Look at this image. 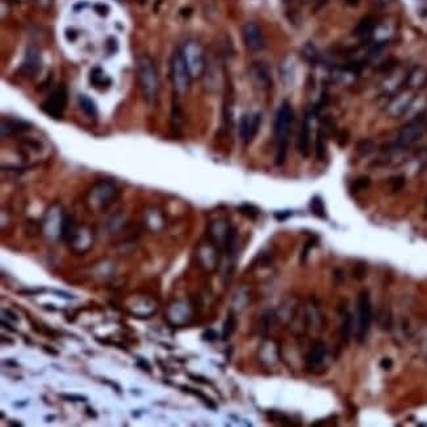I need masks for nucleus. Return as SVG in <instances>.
Masks as SVG:
<instances>
[{
	"label": "nucleus",
	"instance_id": "1",
	"mask_svg": "<svg viewBox=\"0 0 427 427\" xmlns=\"http://www.w3.org/2000/svg\"><path fill=\"white\" fill-rule=\"evenodd\" d=\"M293 108L288 101L280 104L276 111L275 121H274V136L276 140V166H281L285 162L288 152V141L291 134L292 124H293Z\"/></svg>",
	"mask_w": 427,
	"mask_h": 427
},
{
	"label": "nucleus",
	"instance_id": "2",
	"mask_svg": "<svg viewBox=\"0 0 427 427\" xmlns=\"http://www.w3.org/2000/svg\"><path fill=\"white\" fill-rule=\"evenodd\" d=\"M137 78L140 82L145 99L149 104L155 103L159 92V79L155 64L148 56H142L137 61Z\"/></svg>",
	"mask_w": 427,
	"mask_h": 427
},
{
	"label": "nucleus",
	"instance_id": "3",
	"mask_svg": "<svg viewBox=\"0 0 427 427\" xmlns=\"http://www.w3.org/2000/svg\"><path fill=\"white\" fill-rule=\"evenodd\" d=\"M192 78H200L207 70V58L203 46L195 40L187 41L180 49Z\"/></svg>",
	"mask_w": 427,
	"mask_h": 427
},
{
	"label": "nucleus",
	"instance_id": "4",
	"mask_svg": "<svg viewBox=\"0 0 427 427\" xmlns=\"http://www.w3.org/2000/svg\"><path fill=\"white\" fill-rule=\"evenodd\" d=\"M171 79L178 95H185L189 91L192 76L180 50L174 54L171 60Z\"/></svg>",
	"mask_w": 427,
	"mask_h": 427
},
{
	"label": "nucleus",
	"instance_id": "5",
	"mask_svg": "<svg viewBox=\"0 0 427 427\" xmlns=\"http://www.w3.org/2000/svg\"><path fill=\"white\" fill-rule=\"evenodd\" d=\"M372 318V306L371 300L368 292H362L358 297V305H356V336L359 342H363L369 330Z\"/></svg>",
	"mask_w": 427,
	"mask_h": 427
},
{
	"label": "nucleus",
	"instance_id": "6",
	"mask_svg": "<svg viewBox=\"0 0 427 427\" xmlns=\"http://www.w3.org/2000/svg\"><path fill=\"white\" fill-rule=\"evenodd\" d=\"M414 91L411 90H399L398 92H396L395 95H392V99L388 101L387 107H385V112L389 117L393 119H399V117L405 116L409 105L414 99Z\"/></svg>",
	"mask_w": 427,
	"mask_h": 427
},
{
	"label": "nucleus",
	"instance_id": "7",
	"mask_svg": "<svg viewBox=\"0 0 427 427\" xmlns=\"http://www.w3.org/2000/svg\"><path fill=\"white\" fill-rule=\"evenodd\" d=\"M67 104V91L66 87L60 86L57 87L53 93L45 100V103L41 105V108L46 115L53 119H60L63 115V111Z\"/></svg>",
	"mask_w": 427,
	"mask_h": 427
},
{
	"label": "nucleus",
	"instance_id": "8",
	"mask_svg": "<svg viewBox=\"0 0 427 427\" xmlns=\"http://www.w3.org/2000/svg\"><path fill=\"white\" fill-rule=\"evenodd\" d=\"M423 132V116L415 117L409 120L407 124H405L401 128L397 137V145L399 148H407L414 142L419 140Z\"/></svg>",
	"mask_w": 427,
	"mask_h": 427
},
{
	"label": "nucleus",
	"instance_id": "9",
	"mask_svg": "<svg viewBox=\"0 0 427 427\" xmlns=\"http://www.w3.org/2000/svg\"><path fill=\"white\" fill-rule=\"evenodd\" d=\"M260 122H262V115L259 112L244 113V116L241 117L238 133H240V138L244 144H248L255 138L259 132Z\"/></svg>",
	"mask_w": 427,
	"mask_h": 427
},
{
	"label": "nucleus",
	"instance_id": "10",
	"mask_svg": "<svg viewBox=\"0 0 427 427\" xmlns=\"http://www.w3.org/2000/svg\"><path fill=\"white\" fill-rule=\"evenodd\" d=\"M242 36H244V42L246 48L250 52H260L266 46V40H264L262 29L254 23H248L242 29Z\"/></svg>",
	"mask_w": 427,
	"mask_h": 427
},
{
	"label": "nucleus",
	"instance_id": "11",
	"mask_svg": "<svg viewBox=\"0 0 427 427\" xmlns=\"http://www.w3.org/2000/svg\"><path fill=\"white\" fill-rule=\"evenodd\" d=\"M427 86V68L423 66H414L406 74L405 88L411 91H418Z\"/></svg>",
	"mask_w": 427,
	"mask_h": 427
},
{
	"label": "nucleus",
	"instance_id": "12",
	"mask_svg": "<svg viewBox=\"0 0 427 427\" xmlns=\"http://www.w3.org/2000/svg\"><path fill=\"white\" fill-rule=\"evenodd\" d=\"M250 75H251V82L258 90L267 91L271 88V75H270L268 68L263 63L252 64L251 68H250Z\"/></svg>",
	"mask_w": 427,
	"mask_h": 427
},
{
	"label": "nucleus",
	"instance_id": "13",
	"mask_svg": "<svg viewBox=\"0 0 427 427\" xmlns=\"http://www.w3.org/2000/svg\"><path fill=\"white\" fill-rule=\"evenodd\" d=\"M405 78H406V75L403 76L399 72H391L381 83V93L395 95L396 92L401 90L402 86H405Z\"/></svg>",
	"mask_w": 427,
	"mask_h": 427
},
{
	"label": "nucleus",
	"instance_id": "14",
	"mask_svg": "<svg viewBox=\"0 0 427 427\" xmlns=\"http://www.w3.org/2000/svg\"><path fill=\"white\" fill-rule=\"evenodd\" d=\"M297 149L303 156L309 155L310 152V125H309V117H305L300 128L299 137H297Z\"/></svg>",
	"mask_w": 427,
	"mask_h": 427
},
{
	"label": "nucleus",
	"instance_id": "15",
	"mask_svg": "<svg viewBox=\"0 0 427 427\" xmlns=\"http://www.w3.org/2000/svg\"><path fill=\"white\" fill-rule=\"evenodd\" d=\"M325 355H326V346L322 342H318L313 346L310 352L307 354L306 358V366L310 371H315L317 368L322 366L325 360Z\"/></svg>",
	"mask_w": 427,
	"mask_h": 427
},
{
	"label": "nucleus",
	"instance_id": "16",
	"mask_svg": "<svg viewBox=\"0 0 427 427\" xmlns=\"http://www.w3.org/2000/svg\"><path fill=\"white\" fill-rule=\"evenodd\" d=\"M427 107V96L425 95H415L413 101L409 105L405 116H409V119H415V117L423 116V112Z\"/></svg>",
	"mask_w": 427,
	"mask_h": 427
},
{
	"label": "nucleus",
	"instance_id": "17",
	"mask_svg": "<svg viewBox=\"0 0 427 427\" xmlns=\"http://www.w3.org/2000/svg\"><path fill=\"white\" fill-rule=\"evenodd\" d=\"M90 83L97 90H107L112 84V80L101 68L95 67L90 72Z\"/></svg>",
	"mask_w": 427,
	"mask_h": 427
},
{
	"label": "nucleus",
	"instance_id": "18",
	"mask_svg": "<svg viewBox=\"0 0 427 427\" xmlns=\"http://www.w3.org/2000/svg\"><path fill=\"white\" fill-rule=\"evenodd\" d=\"M93 193H95L96 199L99 200V203L103 205V204L108 203V201H111V200L115 197L116 191H115V187H113L112 184L103 183L99 184V185L95 188Z\"/></svg>",
	"mask_w": 427,
	"mask_h": 427
},
{
	"label": "nucleus",
	"instance_id": "19",
	"mask_svg": "<svg viewBox=\"0 0 427 427\" xmlns=\"http://www.w3.org/2000/svg\"><path fill=\"white\" fill-rule=\"evenodd\" d=\"M376 30V21L372 17H364L358 23L355 28V34L359 37H369Z\"/></svg>",
	"mask_w": 427,
	"mask_h": 427
},
{
	"label": "nucleus",
	"instance_id": "20",
	"mask_svg": "<svg viewBox=\"0 0 427 427\" xmlns=\"http://www.w3.org/2000/svg\"><path fill=\"white\" fill-rule=\"evenodd\" d=\"M38 68H40V58H38L36 53L29 52L28 54H27L24 64H23V70H24L28 75H32V74L37 72Z\"/></svg>",
	"mask_w": 427,
	"mask_h": 427
},
{
	"label": "nucleus",
	"instance_id": "21",
	"mask_svg": "<svg viewBox=\"0 0 427 427\" xmlns=\"http://www.w3.org/2000/svg\"><path fill=\"white\" fill-rule=\"evenodd\" d=\"M325 133L319 129L317 133V138H315L314 144V152L315 158L318 160H324L325 155H326V141H325Z\"/></svg>",
	"mask_w": 427,
	"mask_h": 427
},
{
	"label": "nucleus",
	"instance_id": "22",
	"mask_svg": "<svg viewBox=\"0 0 427 427\" xmlns=\"http://www.w3.org/2000/svg\"><path fill=\"white\" fill-rule=\"evenodd\" d=\"M79 105L80 108H82V111H83L87 116L90 117H95L96 116V112H97V108H96L95 103H93V100L90 99V97H87V96H79Z\"/></svg>",
	"mask_w": 427,
	"mask_h": 427
},
{
	"label": "nucleus",
	"instance_id": "23",
	"mask_svg": "<svg viewBox=\"0 0 427 427\" xmlns=\"http://www.w3.org/2000/svg\"><path fill=\"white\" fill-rule=\"evenodd\" d=\"M303 56L306 60V62L311 64H315L319 62V53L313 44H306L304 46Z\"/></svg>",
	"mask_w": 427,
	"mask_h": 427
},
{
	"label": "nucleus",
	"instance_id": "24",
	"mask_svg": "<svg viewBox=\"0 0 427 427\" xmlns=\"http://www.w3.org/2000/svg\"><path fill=\"white\" fill-rule=\"evenodd\" d=\"M310 211L314 216L319 218H326V212H325V204L319 196H314L310 201Z\"/></svg>",
	"mask_w": 427,
	"mask_h": 427
},
{
	"label": "nucleus",
	"instance_id": "25",
	"mask_svg": "<svg viewBox=\"0 0 427 427\" xmlns=\"http://www.w3.org/2000/svg\"><path fill=\"white\" fill-rule=\"evenodd\" d=\"M236 326H237L236 315L233 314V313H229L228 318H226V321H225L224 324V329H222V339L228 340L229 338H230V336L234 333V330H236Z\"/></svg>",
	"mask_w": 427,
	"mask_h": 427
},
{
	"label": "nucleus",
	"instance_id": "26",
	"mask_svg": "<svg viewBox=\"0 0 427 427\" xmlns=\"http://www.w3.org/2000/svg\"><path fill=\"white\" fill-rule=\"evenodd\" d=\"M352 332H354V319H352V315L350 313L346 314L343 321V326H342V336L346 342L350 340L352 336Z\"/></svg>",
	"mask_w": 427,
	"mask_h": 427
},
{
	"label": "nucleus",
	"instance_id": "27",
	"mask_svg": "<svg viewBox=\"0 0 427 427\" xmlns=\"http://www.w3.org/2000/svg\"><path fill=\"white\" fill-rule=\"evenodd\" d=\"M385 42H377V44H375L373 46H371L369 48V50H368V61H376L379 60L380 57L383 56V53L385 52Z\"/></svg>",
	"mask_w": 427,
	"mask_h": 427
},
{
	"label": "nucleus",
	"instance_id": "28",
	"mask_svg": "<svg viewBox=\"0 0 427 427\" xmlns=\"http://www.w3.org/2000/svg\"><path fill=\"white\" fill-rule=\"evenodd\" d=\"M240 212H242V213L246 214V216L252 217V218L259 214V209H258L256 207H254V205H250V204H244V205H241Z\"/></svg>",
	"mask_w": 427,
	"mask_h": 427
},
{
	"label": "nucleus",
	"instance_id": "29",
	"mask_svg": "<svg viewBox=\"0 0 427 427\" xmlns=\"http://www.w3.org/2000/svg\"><path fill=\"white\" fill-rule=\"evenodd\" d=\"M355 277L358 280H362L364 279V276H366V274H367V268H366V266H364L363 263H359L358 266L355 267Z\"/></svg>",
	"mask_w": 427,
	"mask_h": 427
},
{
	"label": "nucleus",
	"instance_id": "30",
	"mask_svg": "<svg viewBox=\"0 0 427 427\" xmlns=\"http://www.w3.org/2000/svg\"><path fill=\"white\" fill-rule=\"evenodd\" d=\"M369 185V180L366 179V178H362V179H358L355 182L356 189H364Z\"/></svg>",
	"mask_w": 427,
	"mask_h": 427
},
{
	"label": "nucleus",
	"instance_id": "31",
	"mask_svg": "<svg viewBox=\"0 0 427 427\" xmlns=\"http://www.w3.org/2000/svg\"><path fill=\"white\" fill-rule=\"evenodd\" d=\"M216 333L214 332H212V330H209V332H207L205 333V334H204V339H207V340H213L214 339V338H216Z\"/></svg>",
	"mask_w": 427,
	"mask_h": 427
},
{
	"label": "nucleus",
	"instance_id": "32",
	"mask_svg": "<svg viewBox=\"0 0 427 427\" xmlns=\"http://www.w3.org/2000/svg\"><path fill=\"white\" fill-rule=\"evenodd\" d=\"M392 360L391 359H384L383 362H381V367L384 368V369H389V368H392Z\"/></svg>",
	"mask_w": 427,
	"mask_h": 427
},
{
	"label": "nucleus",
	"instance_id": "33",
	"mask_svg": "<svg viewBox=\"0 0 427 427\" xmlns=\"http://www.w3.org/2000/svg\"><path fill=\"white\" fill-rule=\"evenodd\" d=\"M275 216L277 220H285L287 217L291 216V212H287V213H276Z\"/></svg>",
	"mask_w": 427,
	"mask_h": 427
},
{
	"label": "nucleus",
	"instance_id": "34",
	"mask_svg": "<svg viewBox=\"0 0 427 427\" xmlns=\"http://www.w3.org/2000/svg\"><path fill=\"white\" fill-rule=\"evenodd\" d=\"M373 1H375L376 4H379V5H388V4H391L393 0H373Z\"/></svg>",
	"mask_w": 427,
	"mask_h": 427
},
{
	"label": "nucleus",
	"instance_id": "35",
	"mask_svg": "<svg viewBox=\"0 0 427 427\" xmlns=\"http://www.w3.org/2000/svg\"><path fill=\"white\" fill-rule=\"evenodd\" d=\"M346 1H347L348 4H351V5L358 4V0H346Z\"/></svg>",
	"mask_w": 427,
	"mask_h": 427
},
{
	"label": "nucleus",
	"instance_id": "36",
	"mask_svg": "<svg viewBox=\"0 0 427 427\" xmlns=\"http://www.w3.org/2000/svg\"><path fill=\"white\" fill-rule=\"evenodd\" d=\"M305 1H310V0H305Z\"/></svg>",
	"mask_w": 427,
	"mask_h": 427
}]
</instances>
